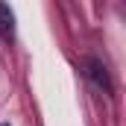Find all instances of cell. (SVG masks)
Returning a JSON list of instances; mask_svg holds the SVG:
<instances>
[{
	"label": "cell",
	"mask_w": 126,
	"mask_h": 126,
	"mask_svg": "<svg viewBox=\"0 0 126 126\" xmlns=\"http://www.w3.org/2000/svg\"><path fill=\"white\" fill-rule=\"evenodd\" d=\"M0 30H3V35H12L15 32V15H12V9L0 0Z\"/></svg>",
	"instance_id": "obj_2"
},
{
	"label": "cell",
	"mask_w": 126,
	"mask_h": 126,
	"mask_svg": "<svg viewBox=\"0 0 126 126\" xmlns=\"http://www.w3.org/2000/svg\"><path fill=\"white\" fill-rule=\"evenodd\" d=\"M3 126H9V123H3Z\"/></svg>",
	"instance_id": "obj_3"
},
{
	"label": "cell",
	"mask_w": 126,
	"mask_h": 126,
	"mask_svg": "<svg viewBox=\"0 0 126 126\" xmlns=\"http://www.w3.org/2000/svg\"><path fill=\"white\" fill-rule=\"evenodd\" d=\"M88 76L97 82V88H103L106 94H111V82H109V73H106L103 62H97V59H88Z\"/></svg>",
	"instance_id": "obj_1"
}]
</instances>
